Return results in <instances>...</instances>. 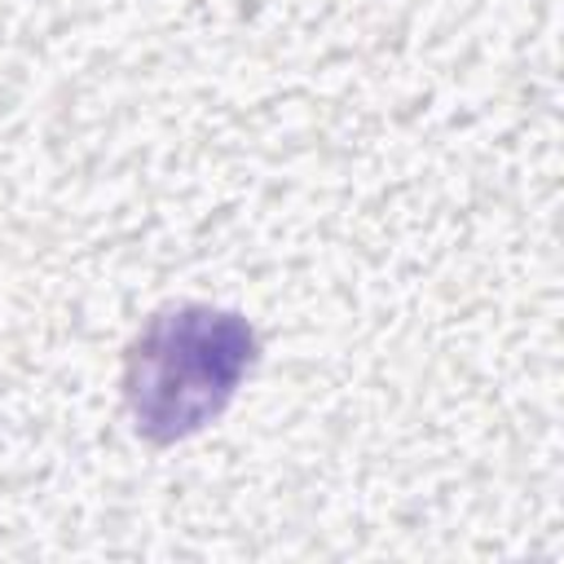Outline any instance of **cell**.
Wrapping results in <instances>:
<instances>
[{"label":"cell","instance_id":"obj_1","mask_svg":"<svg viewBox=\"0 0 564 564\" xmlns=\"http://www.w3.org/2000/svg\"><path fill=\"white\" fill-rule=\"evenodd\" d=\"M260 357L256 326L234 308L172 304L145 317L123 352V401L137 436L176 445L216 423Z\"/></svg>","mask_w":564,"mask_h":564}]
</instances>
